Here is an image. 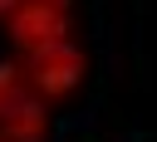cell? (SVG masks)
Returning <instances> with one entry per match:
<instances>
[{"label": "cell", "mask_w": 157, "mask_h": 142, "mask_svg": "<svg viewBox=\"0 0 157 142\" xmlns=\"http://www.w3.org/2000/svg\"><path fill=\"white\" fill-rule=\"evenodd\" d=\"M29 93V78H25V64L20 59H0V118Z\"/></svg>", "instance_id": "cell-4"}, {"label": "cell", "mask_w": 157, "mask_h": 142, "mask_svg": "<svg viewBox=\"0 0 157 142\" xmlns=\"http://www.w3.org/2000/svg\"><path fill=\"white\" fill-rule=\"evenodd\" d=\"M0 142H5V137H0Z\"/></svg>", "instance_id": "cell-6"}, {"label": "cell", "mask_w": 157, "mask_h": 142, "mask_svg": "<svg viewBox=\"0 0 157 142\" xmlns=\"http://www.w3.org/2000/svg\"><path fill=\"white\" fill-rule=\"evenodd\" d=\"M0 137H5V142H44V137H49V103L29 88V93L0 118Z\"/></svg>", "instance_id": "cell-3"}, {"label": "cell", "mask_w": 157, "mask_h": 142, "mask_svg": "<svg viewBox=\"0 0 157 142\" xmlns=\"http://www.w3.org/2000/svg\"><path fill=\"white\" fill-rule=\"evenodd\" d=\"M0 24H5V39H10L15 59H25L34 49L74 39V0H20Z\"/></svg>", "instance_id": "cell-1"}, {"label": "cell", "mask_w": 157, "mask_h": 142, "mask_svg": "<svg viewBox=\"0 0 157 142\" xmlns=\"http://www.w3.org/2000/svg\"><path fill=\"white\" fill-rule=\"evenodd\" d=\"M20 64H25L29 88H34L44 103L74 98V93L83 88V78H88V54H83L74 39H59V44H49V49H34V54H25Z\"/></svg>", "instance_id": "cell-2"}, {"label": "cell", "mask_w": 157, "mask_h": 142, "mask_svg": "<svg viewBox=\"0 0 157 142\" xmlns=\"http://www.w3.org/2000/svg\"><path fill=\"white\" fill-rule=\"evenodd\" d=\"M15 5H20V0H0V20H5V15L15 10Z\"/></svg>", "instance_id": "cell-5"}]
</instances>
